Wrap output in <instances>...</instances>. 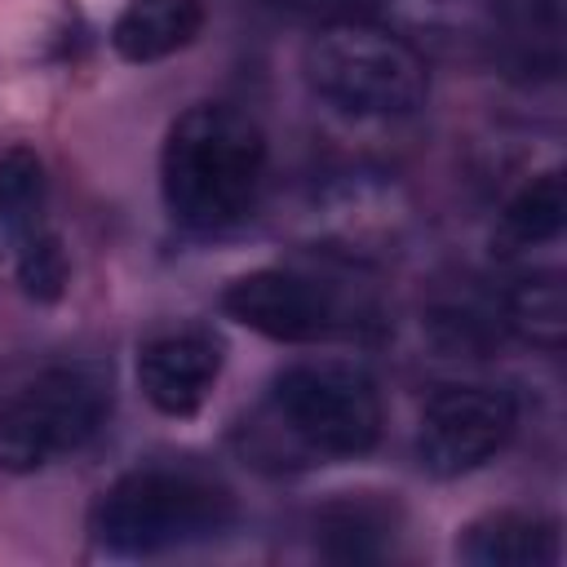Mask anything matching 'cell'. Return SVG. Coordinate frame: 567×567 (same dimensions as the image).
Instances as JSON below:
<instances>
[{"instance_id": "6da1fadb", "label": "cell", "mask_w": 567, "mask_h": 567, "mask_svg": "<svg viewBox=\"0 0 567 567\" xmlns=\"http://www.w3.org/2000/svg\"><path fill=\"white\" fill-rule=\"evenodd\" d=\"M266 182V137L257 120L226 102L186 106L159 146V195L186 230L239 226Z\"/></svg>"}, {"instance_id": "30bf717a", "label": "cell", "mask_w": 567, "mask_h": 567, "mask_svg": "<svg viewBox=\"0 0 567 567\" xmlns=\"http://www.w3.org/2000/svg\"><path fill=\"white\" fill-rule=\"evenodd\" d=\"M199 31H204L199 0H128L111 27V49L124 62L146 66L190 49Z\"/></svg>"}, {"instance_id": "9a60e30c", "label": "cell", "mask_w": 567, "mask_h": 567, "mask_svg": "<svg viewBox=\"0 0 567 567\" xmlns=\"http://www.w3.org/2000/svg\"><path fill=\"white\" fill-rule=\"evenodd\" d=\"M44 164L31 146H9L0 151V230L9 239H22L44 226Z\"/></svg>"}, {"instance_id": "7a4b0ae2", "label": "cell", "mask_w": 567, "mask_h": 567, "mask_svg": "<svg viewBox=\"0 0 567 567\" xmlns=\"http://www.w3.org/2000/svg\"><path fill=\"white\" fill-rule=\"evenodd\" d=\"M235 523L226 483L195 465H137L93 505V540L115 558H155L217 540Z\"/></svg>"}, {"instance_id": "277c9868", "label": "cell", "mask_w": 567, "mask_h": 567, "mask_svg": "<svg viewBox=\"0 0 567 567\" xmlns=\"http://www.w3.org/2000/svg\"><path fill=\"white\" fill-rule=\"evenodd\" d=\"M266 412L275 434L292 439L306 456L350 461L381 439V390L368 368L341 359L292 363L270 381Z\"/></svg>"}, {"instance_id": "8992f818", "label": "cell", "mask_w": 567, "mask_h": 567, "mask_svg": "<svg viewBox=\"0 0 567 567\" xmlns=\"http://www.w3.org/2000/svg\"><path fill=\"white\" fill-rule=\"evenodd\" d=\"M221 310L239 328L266 341H284V346L332 341V337L354 332L359 323L354 306L328 279H315L288 266H261V270L230 279L221 292Z\"/></svg>"}, {"instance_id": "3957f363", "label": "cell", "mask_w": 567, "mask_h": 567, "mask_svg": "<svg viewBox=\"0 0 567 567\" xmlns=\"http://www.w3.org/2000/svg\"><path fill=\"white\" fill-rule=\"evenodd\" d=\"M306 84L341 115L399 120L425 106L430 71L425 58L394 31L359 18L328 22L301 58Z\"/></svg>"}, {"instance_id": "9c48e42d", "label": "cell", "mask_w": 567, "mask_h": 567, "mask_svg": "<svg viewBox=\"0 0 567 567\" xmlns=\"http://www.w3.org/2000/svg\"><path fill=\"white\" fill-rule=\"evenodd\" d=\"M456 558L470 567H554L563 558V536L545 514L492 509L461 527Z\"/></svg>"}, {"instance_id": "8fae6325", "label": "cell", "mask_w": 567, "mask_h": 567, "mask_svg": "<svg viewBox=\"0 0 567 567\" xmlns=\"http://www.w3.org/2000/svg\"><path fill=\"white\" fill-rule=\"evenodd\" d=\"M394 536V505L377 496H337L315 514V540L337 563L381 558Z\"/></svg>"}, {"instance_id": "2e32d148", "label": "cell", "mask_w": 567, "mask_h": 567, "mask_svg": "<svg viewBox=\"0 0 567 567\" xmlns=\"http://www.w3.org/2000/svg\"><path fill=\"white\" fill-rule=\"evenodd\" d=\"M13 244H18V261L13 266H18L22 292L31 301H40V306L62 301V292L71 284V257H66L62 239L49 226H40V230H31V235H22Z\"/></svg>"}, {"instance_id": "7c38bea8", "label": "cell", "mask_w": 567, "mask_h": 567, "mask_svg": "<svg viewBox=\"0 0 567 567\" xmlns=\"http://www.w3.org/2000/svg\"><path fill=\"white\" fill-rule=\"evenodd\" d=\"M501 49L509 58V66L527 80L545 75L554 80L563 66V18H558V0H514L505 9V35Z\"/></svg>"}, {"instance_id": "52a82bcc", "label": "cell", "mask_w": 567, "mask_h": 567, "mask_svg": "<svg viewBox=\"0 0 567 567\" xmlns=\"http://www.w3.org/2000/svg\"><path fill=\"white\" fill-rule=\"evenodd\" d=\"M518 430V403L501 385H443L416 425V461L430 478L483 470Z\"/></svg>"}, {"instance_id": "5bb4252c", "label": "cell", "mask_w": 567, "mask_h": 567, "mask_svg": "<svg viewBox=\"0 0 567 567\" xmlns=\"http://www.w3.org/2000/svg\"><path fill=\"white\" fill-rule=\"evenodd\" d=\"M567 226V186L563 173L549 168L540 177H532L527 186L514 190V199L501 213V239L509 248H536L558 239Z\"/></svg>"}, {"instance_id": "5b68a950", "label": "cell", "mask_w": 567, "mask_h": 567, "mask_svg": "<svg viewBox=\"0 0 567 567\" xmlns=\"http://www.w3.org/2000/svg\"><path fill=\"white\" fill-rule=\"evenodd\" d=\"M115 381L106 363H58L31 377L0 408V470L35 474L80 452L111 416Z\"/></svg>"}, {"instance_id": "4fadbf2b", "label": "cell", "mask_w": 567, "mask_h": 567, "mask_svg": "<svg viewBox=\"0 0 567 567\" xmlns=\"http://www.w3.org/2000/svg\"><path fill=\"white\" fill-rule=\"evenodd\" d=\"M501 323L509 332H518L523 341L532 346H545V350H558L563 337H567V297H563V279L554 270L545 275H523L505 301H501Z\"/></svg>"}, {"instance_id": "ba28073f", "label": "cell", "mask_w": 567, "mask_h": 567, "mask_svg": "<svg viewBox=\"0 0 567 567\" xmlns=\"http://www.w3.org/2000/svg\"><path fill=\"white\" fill-rule=\"evenodd\" d=\"M221 359L226 350L213 328H173L137 350V385L159 416L186 421L213 394Z\"/></svg>"}]
</instances>
